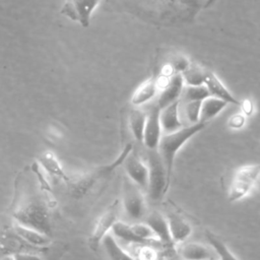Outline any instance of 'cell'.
<instances>
[{
	"label": "cell",
	"instance_id": "25",
	"mask_svg": "<svg viewBox=\"0 0 260 260\" xmlns=\"http://www.w3.org/2000/svg\"><path fill=\"white\" fill-rule=\"evenodd\" d=\"M206 73L207 70L203 69L198 65L191 64L189 68L182 73V75L184 78V82H186L187 85H200L204 84Z\"/></svg>",
	"mask_w": 260,
	"mask_h": 260
},
{
	"label": "cell",
	"instance_id": "19",
	"mask_svg": "<svg viewBox=\"0 0 260 260\" xmlns=\"http://www.w3.org/2000/svg\"><path fill=\"white\" fill-rule=\"evenodd\" d=\"M229 105L228 102L209 95L202 101L201 104V112H200V122L206 123L210 119L214 118L217 114H219L226 106Z\"/></svg>",
	"mask_w": 260,
	"mask_h": 260
},
{
	"label": "cell",
	"instance_id": "3",
	"mask_svg": "<svg viewBox=\"0 0 260 260\" xmlns=\"http://www.w3.org/2000/svg\"><path fill=\"white\" fill-rule=\"evenodd\" d=\"M204 127L205 123L198 122L195 124H191L188 127H182L174 132L165 133L161 136L158 145V151L166 166L169 183H171L174 160L177 152L187 142V140H189L193 135L201 131Z\"/></svg>",
	"mask_w": 260,
	"mask_h": 260
},
{
	"label": "cell",
	"instance_id": "7",
	"mask_svg": "<svg viewBox=\"0 0 260 260\" xmlns=\"http://www.w3.org/2000/svg\"><path fill=\"white\" fill-rule=\"evenodd\" d=\"M101 0H65L60 12L71 20L87 27L91 15Z\"/></svg>",
	"mask_w": 260,
	"mask_h": 260
},
{
	"label": "cell",
	"instance_id": "4",
	"mask_svg": "<svg viewBox=\"0 0 260 260\" xmlns=\"http://www.w3.org/2000/svg\"><path fill=\"white\" fill-rule=\"evenodd\" d=\"M148 187L147 193L151 201H159L167 192L170 183L168 181L167 170L158 149L148 150Z\"/></svg>",
	"mask_w": 260,
	"mask_h": 260
},
{
	"label": "cell",
	"instance_id": "20",
	"mask_svg": "<svg viewBox=\"0 0 260 260\" xmlns=\"http://www.w3.org/2000/svg\"><path fill=\"white\" fill-rule=\"evenodd\" d=\"M112 232H113V235H115L116 237H118L119 239H121L122 241H124V242H126L128 244H135V245H140V246H142V245H150L146 241L140 239L132 231L131 225H129V224H127V223H125V222H123L121 220H117L115 222V224L113 225Z\"/></svg>",
	"mask_w": 260,
	"mask_h": 260
},
{
	"label": "cell",
	"instance_id": "26",
	"mask_svg": "<svg viewBox=\"0 0 260 260\" xmlns=\"http://www.w3.org/2000/svg\"><path fill=\"white\" fill-rule=\"evenodd\" d=\"M210 95V92L205 84L200 85H187L183 89V96L186 102L190 101H203Z\"/></svg>",
	"mask_w": 260,
	"mask_h": 260
},
{
	"label": "cell",
	"instance_id": "5",
	"mask_svg": "<svg viewBox=\"0 0 260 260\" xmlns=\"http://www.w3.org/2000/svg\"><path fill=\"white\" fill-rule=\"evenodd\" d=\"M123 208L129 218L141 219L146 213V203L141 188L133 183L128 177L123 184Z\"/></svg>",
	"mask_w": 260,
	"mask_h": 260
},
{
	"label": "cell",
	"instance_id": "10",
	"mask_svg": "<svg viewBox=\"0 0 260 260\" xmlns=\"http://www.w3.org/2000/svg\"><path fill=\"white\" fill-rule=\"evenodd\" d=\"M151 4L177 14L183 20L193 18L198 11L197 0H148Z\"/></svg>",
	"mask_w": 260,
	"mask_h": 260
},
{
	"label": "cell",
	"instance_id": "22",
	"mask_svg": "<svg viewBox=\"0 0 260 260\" xmlns=\"http://www.w3.org/2000/svg\"><path fill=\"white\" fill-rule=\"evenodd\" d=\"M147 114L139 109H133L129 115V128L133 137L138 141H143L144 128L146 123Z\"/></svg>",
	"mask_w": 260,
	"mask_h": 260
},
{
	"label": "cell",
	"instance_id": "15",
	"mask_svg": "<svg viewBox=\"0 0 260 260\" xmlns=\"http://www.w3.org/2000/svg\"><path fill=\"white\" fill-rule=\"evenodd\" d=\"M180 101H176L160 110V124L165 133L174 132L182 128V122L179 117Z\"/></svg>",
	"mask_w": 260,
	"mask_h": 260
},
{
	"label": "cell",
	"instance_id": "11",
	"mask_svg": "<svg viewBox=\"0 0 260 260\" xmlns=\"http://www.w3.org/2000/svg\"><path fill=\"white\" fill-rule=\"evenodd\" d=\"M184 89V78L182 73H174L168 84L160 89V93L157 99V106L161 110L170 104L179 100Z\"/></svg>",
	"mask_w": 260,
	"mask_h": 260
},
{
	"label": "cell",
	"instance_id": "18",
	"mask_svg": "<svg viewBox=\"0 0 260 260\" xmlns=\"http://www.w3.org/2000/svg\"><path fill=\"white\" fill-rule=\"evenodd\" d=\"M38 161H39V166H41V168L45 172H47L50 176L56 179L62 180L65 183L69 180L70 176L66 175V173L64 172L62 166L60 165L59 160L56 158L54 153L49 151L44 152L38 157Z\"/></svg>",
	"mask_w": 260,
	"mask_h": 260
},
{
	"label": "cell",
	"instance_id": "24",
	"mask_svg": "<svg viewBox=\"0 0 260 260\" xmlns=\"http://www.w3.org/2000/svg\"><path fill=\"white\" fill-rule=\"evenodd\" d=\"M253 186H254V183L235 177L229 189V193H228L229 201L234 202L242 199L244 196H246L250 192Z\"/></svg>",
	"mask_w": 260,
	"mask_h": 260
},
{
	"label": "cell",
	"instance_id": "30",
	"mask_svg": "<svg viewBox=\"0 0 260 260\" xmlns=\"http://www.w3.org/2000/svg\"><path fill=\"white\" fill-rule=\"evenodd\" d=\"M171 66L173 67L175 73H183L186 69L189 68V66L191 65L189 60L187 59V57L182 56V55H178L176 56L172 62L170 63Z\"/></svg>",
	"mask_w": 260,
	"mask_h": 260
},
{
	"label": "cell",
	"instance_id": "9",
	"mask_svg": "<svg viewBox=\"0 0 260 260\" xmlns=\"http://www.w3.org/2000/svg\"><path fill=\"white\" fill-rule=\"evenodd\" d=\"M123 165L127 177L142 190L146 191L148 187V166L132 151L127 155Z\"/></svg>",
	"mask_w": 260,
	"mask_h": 260
},
{
	"label": "cell",
	"instance_id": "29",
	"mask_svg": "<svg viewBox=\"0 0 260 260\" xmlns=\"http://www.w3.org/2000/svg\"><path fill=\"white\" fill-rule=\"evenodd\" d=\"M202 101H190L185 105L186 118L191 124L200 122V112H201Z\"/></svg>",
	"mask_w": 260,
	"mask_h": 260
},
{
	"label": "cell",
	"instance_id": "31",
	"mask_svg": "<svg viewBox=\"0 0 260 260\" xmlns=\"http://www.w3.org/2000/svg\"><path fill=\"white\" fill-rule=\"evenodd\" d=\"M246 121L244 114H235L229 120V126L233 129H240L244 126Z\"/></svg>",
	"mask_w": 260,
	"mask_h": 260
},
{
	"label": "cell",
	"instance_id": "28",
	"mask_svg": "<svg viewBox=\"0 0 260 260\" xmlns=\"http://www.w3.org/2000/svg\"><path fill=\"white\" fill-rule=\"evenodd\" d=\"M259 175H260V165L256 164V165L244 166V167L238 169L235 177L255 183L256 180L258 179Z\"/></svg>",
	"mask_w": 260,
	"mask_h": 260
},
{
	"label": "cell",
	"instance_id": "21",
	"mask_svg": "<svg viewBox=\"0 0 260 260\" xmlns=\"http://www.w3.org/2000/svg\"><path fill=\"white\" fill-rule=\"evenodd\" d=\"M104 249L108 256L114 260H124V259H133L134 256L131 255L128 251L124 250L119 243L117 242L115 235L108 234L102 241Z\"/></svg>",
	"mask_w": 260,
	"mask_h": 260
},
{
	"label": "cell",
	"instance_id": "23",
	"mask_svg": "<svg viewBox=\"0 0 260 260\" xmlns=\"http://www.w3.org/2000/svg\"><path fill=\"white\" fill-rule=\"evenodd\" d=\"M180 253L183 258L190 260L209 259L212 257L211 251L207 247L198 243L184 244L180 249Z\"/></svg>",
	"mask_w": 260,
	"mask_h": 260
},
{
	"label": "cell",
	"instance_id": "17",
	"mask_svg": "<svg viewBox=\"0 0 260 260\" xmlns=\"http://www.w3.org/2000/svg\"><path fill=\"white\" fill-rule=\"evenodd\" d=\"M167 219L169 222L171 236L175 244L184 242L191 235L192 229L190 224L179 214L170 212Z\"/></svg>",
	"mask_w": 260,
	"mask_h": 260
},
{
	"label": "cell",
	"instance_id": "16",
	"mask_svg": "<svg viewBox=\"0 0 260 260\" xmlns=\"http://www.w3.org/2000/svg\"><path fill=\"white\" fill-rule=\"evenodd\" d=\"M158 90L157 81L155 78L150 77L144 80L133 92L131 96V104L134 107H140L150 100H152Z\"/></svg>",
	"mask_w": 260,
	"mask_h": 260
},
{
	"label": "cell",
	"instance_id": "32",
	"mask_svg": "<svg viewBox=\"0 0 260 260\" xmlns=\"http://www.w3.org/2000/svg\"><path fill=\"white\" fill-rule=\"evenodd\" d=\"M240 107L242 108L244 115H251L253 112V104L250 100H245V101L241 102Z\"/></svg>",
	"mask_w": 260,
	"mask_h": 260
},
{
	"label": "cell",
	"instance_id": "1",
	"mask_svg": "<svg viewBox=\"0 0 260 260\" xmlns=\"http://www.w3.org/2000/svg\"><path fill=\"white\" fill-rule=\"evenodd\" d=\"M36 162L27 171L19 174L15 183L12 204L14 221L52 236V223L46 191L49 185Z\"/></svg>",
	"mask_w": 260,
	"mask_h": 260
},
{
	"label": "cell",
	"instance_id": "8",
	"mask_svg": "<svg viewBox=\"0 0 260 260\" xmlns=\"http://www.w3.org/2000/svg\"><path fill=\"white\" fill-rule=\"evenodd\" d=\"M161 124H160V109L158 106H154L146 117V123L143 134L142 143L147 150L158 149V145L161 138Z\"/></svg>",
	"mask_w": 260,
	"mask_h": 260
},
{
	"label": "cell",
	"instance_id": "33",
	"mask_svg": "<svg viewBox=\"0 0 260 260\" xmlns=\"http://www.w3.org/2000/svg\"><path fill=\"white\" fill-rule=\"evenodd\" d=\"M216 1H217V0H205V5H204V7H205V8H206V7H210V6H212Z\"/></svg>",
	"mask_w": 260,
	"mask_h": 260
},
{
	"label": "cell",
	"instance_id": "2",
	"mask_svg": "<svg viewBox=\"0 0 260 260\" xmlns=\"http://www.w3.org/2000/svg\"><path fill=\"white\" fill-rule=\"evenodd\" d=\"M132 144L129 143L123 148L121 153L112 162L94 168L83 174L69 177V180L66 182V184L68 186V190L71 196L79 199L90 193L92 189L100 184V182L111 177L115 170L123 165L127 155L132 151Z\"/></svg>",
	"mask_w": 260,
	"mask_h": 260
},
{
	"label": "cell",
	"instance_id": "14",
	"mask_svg": "<svg viewBox=\"0 0 260 260\" xmlns=\"http://www.w3.org/2000/svg\"><path fill=\"white\" fill-rule=\"evenodd\" d=\"M204 84L208 88L210 95L221 99L229 104H234L237 106L241 105V102L238 101L230 91L229 89L222 84V82L218 79V77L211 71H207Z\"/></svg>",
	"mask_w": 260,
	"mask_h": 260
},
{
	"label": "cell",
	"instance_id": "27",
	"mask_svg": "<svg viewBox=\"0 0 260 260\" xmlns=\"http://www.w3.org/2000/svg\"><path fill=\"white\" fill-rule=\"evenodd\" d=\"M205 235L209 244L213 247L214 251L218 254V256L221 259H236V256L228 249L225 244L220 239H218L216 236H214L212 233L208 231L205 232Z\"/></svg>",
	"mask_w": 260,
	"mask_h": 260
},
{
	"label": "cell",
	"instance_id": "6",
	"mask_svg": "<svg viewBox=\"0 0 260 260\" xmlns=\"http://www.w3.org/2000/svg\"><path fill=\"white\" fill-rule=\"evenodd\" d=\"M119 201L115 200L99 217L95 222L92 233L88 238V245L92 251H98L103 239L112 231L113 225L118 220Z\"/></svg>",
	"mask_w": 260,
	"mask_h": 260
},
{
	"label": "cell",
	"instance_id": "13",
	"mask_svg": "<svg viewBox=\"0 0 260 260\" xmlns=\"http://www.w3.org/2000/svg\"><path fill=\"white\" fill-rule=\"evenodd\" d=\"M12 229L24 242L36 248H46L52 243V236H49L36 229L22 225L14 220Z\"/></svg>",
	"mask_w": 260,
	"mask_h": 260
},
{
	"label": "cell",
	"instance_id": "12",
	"mask_svg": "<svg viewBox=\"0 0 260 260\" xmlns=\"http://www.w3.org/2000/svg\"><path fill=\"white\" fill-rule=\"evenodd\" d=\"M145 222L152 229L157 239L162 244L164 248L174 247L175 243L171 236L167 217H165L161 213L157 211H153L146 216Z\"/></svg>",
	"mask_w": 260,
	"mask_h": 260
}]
</instances>
